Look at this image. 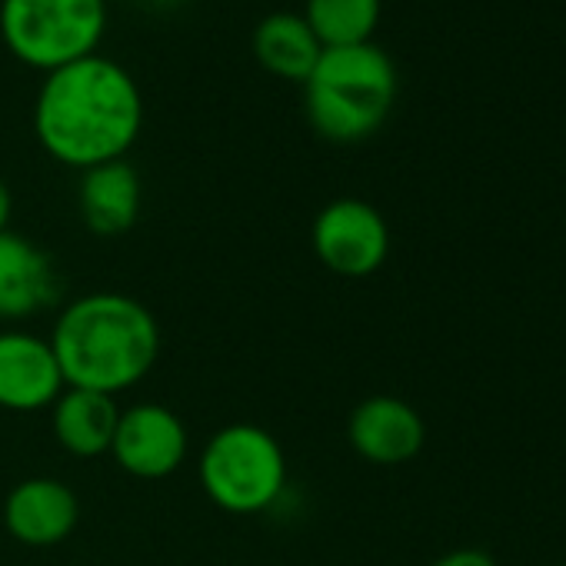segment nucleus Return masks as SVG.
Segmentation results:
<instances>
[{
	"label": "nucleus",
	"mask_w": 566,
	"mask_h": 566,
	"mask_svg": "<svg viewBox=\"0 0 566 566\" xmlns=\"http://www.w3.org/2000/svg\"><path fill=\"white\" fill-rule=\"evenodd\" d=\"M61 276L54 260L24 233H0V321H28L54 307Z\"/></svg>",
	"instance_id": "11"
},
{
	"label": "nucleus",
	"mask_w": 566,
	"mask_h": 566,
	"mask_svg": "<svg viewBox=\"0 0 566 566\" xmlns=\"http://www.w3.org/2000/svg\"><path fill=\"white\" fill-rule=\"evenodd\" d=\"M140 200H144L140 174L127 157L81 170L77 207L91 233L97 237L127 233L140 217Z\"/></svg>",
	"instance_id": "12"
},
{
	"label": "nucleus",
	"mask_w": 566,
	"mask_h": 566,
	"mask_svg": "<svg viewBox=\"0 0 566 566\" xmlns=\"http://www.w3.org/2000/svg\"><path fill=\"white\" fill-rule=\"evenodd\" d=\"M104 28V0H0V34L8 48L44 71L94 54Z\"/></svg>",
	"instance_id": "5"
},
{
	"label": "nucleus",
	"mask_w": 566,
	"mask_h": 566,
	"mask_svg": "<svg viewBox=\"0 0 566 566\" xmlns=\"http://www.w3.org/2000/svg\"><path fill=\"white\" fill-rule=\"evenodd\" d=\"M397 87V64L380 44H334L321 51L314 71L304 77V107L321 137L357 144L384 127Z\"/></svg>",
	"instance_id": "3"
},
{
	"label": "nucleus",
	"mask_w": 566,
	"mask_h": 566,
	"mask_svg": "<svg viewBox=\"0 0 566 566\" xmlns=\"http://www.w3.org/2000/svg\"><path fill=\"white\" fill-rule=\"evenodd\" d=\"M104 4H114V0H104Z\"/></svg>",
	"instance_id": "18"
},
{
	"label": "nucleus",
	"mask_w": 566,
	"mask_h": 566,
	"mask_svg": "<svg viewBox=\"0 0 566 566\" xmlns=\"http://www.w3.org/2000/svg\"><path fill=\"white\" fill-rule=\"evenodd\" d=\"M311 247L331 273L344 280H364L387 263L390 227L374 203L360 197H337L317 210Z\"/></svg>",
	"instance_id": "6"
},
{
	"label": "nucleus",
	"mask_w": 566,
	"mask_h": 566,
	"mask_svg": "<svg viewBox=\"0 0 566 566\" xmlns=\"http://www.w3.org/2000/svg\"><path fill=\"white\" fill-rule=\"evenodd\" d=\"M430 566H496V559H493L486 549L463 546V549H450V553H443V556H440V559H433Z\"/></svg>",
	"instance_id": "16"
},
{
	"label": "nucleus",
	"mask_w": 566,
	"mask_h": 566,
	"mask_svg": "<svg viewBox=\"0 0 566 566\" xmlns=\"http://www.w3.org/2000/svg\"><path fill=\"white\" fill-rule=\"evenodd\" d=\"M197 480L223 513L253 516L270 510L287 490V453L256 423H227L203 443Z\"/></svg>",
	"instance_id": "4"
},
{
	"label": "nucleus",
	"mask_w": 566,
	"mask_h": 566,
	"mask_svg": "<svg viewBox=\"0 0 566 566\" xmlns=\"http://www.w3.org/2000/svg\"><path fill=\"white\" fill-rule=\"evenodd\" d=\"M64 387L67 384L48 337L31 331H0V410H51Z\"/></svg>",
	"instance_id": "8"
},
{
	"label": "nucleus",
	"mask_w": 566,
	"mask_h": 566,
	"mask_svg": "<svg viewBox=\"0 0 566 566\" xmlns=\"http://www.w3.org/2000/svg\"><path fill=\"white\" fill-rule=\"evenodd\" d=\"M144 124L137 77L114 57L94 51L51 67L34 97L41 147L77 170L120 160Z\"/></svg>",
	"instance_id": "1"
},
{
	"label": "nucleus",
	"mask_w": 566,
	"mask_h": 566,
	"mask_svg": "<svg viewBox=\"0 0 566 566\" xmlns=\"http://www.w3.org/2000/svg\"><path fill=\"white\" fill-rule=\"evenodd\" d=\"M347 440L367 463L400 467L420 457L427 443V423L413 403L390 394H374L354 407L347 420Z\"/></svg>",
	"instance_id": "9"
},
{
	"label": "nucleus",
	"mask_w": 566,
	"mask_h": 566,
	"mask_svg": "<svg viewBox=\"0 0 566 566\" xmlns=\"http://www.w3.org/2000/svg\"><path fill=\"white\" fill-rule=\"evenodd\" d=\"M384 0H307L304 18L324 48L370 41L380 24Z\"/></svg>",
	"instance_id": "15"
},
{
	"label": "nucleus",
	"mask_w": 566,
	"mask_h": 566,
	"mask_svg": "<svg viewBox=\"0 0 566 566\" xmlns=\"http://www.w3.org/2000/svg\"><path fill=\"white\" fill-rule=\"evenodd\" d=\"M81 523L77 493L57 476H28L4 500L8 533L34 549L64 543Z\"/></svg>",
	"instance_id": "10"
},
{
	"label": "nucleus",
	"mask_w": 566,
	"mask_h": 566,
	"mask_svg": "<svg viewBox=\"0 0 566 566\" xmlns=\"http://www.w3.org/2000/svg\"><path fill=\"white\" fill-rule=\"evenodd\" d=\"M51 350L67 387L117 397L137 387L160 360L157 317L130 294L97 291L71 301L51 331Z\"/></svg>",
	"instance_id": "2"
},
{
	"label": "nucleus",
	"mask_w": 566,
	"mask_h": 566,
	"mask_svg": "<svg viewBox=\"0 0 566 566\" xmlns=\"http://www.w3.org/2000/svg\"><path fill=\"white\" fill-rule=\"evenodd\" d=\"M187 450V427L170 407L147 400L120 410L111 457L124 473L137 480H167L184 467Z\"/></svg>",
	"instance_id": "7"
},
{
	"label": "nucleus",
	"mask_w": 566,
	"mask_h": 566,
	"mask_svg": "<svg viewBox=\"0 0 566 566\" xmlns=\"http://www.w3.org/2000/svg\"><path fill=\"white\" fill-rule=\"evenodd\" d=\"M11 210H14V197H11V187L4 184V177H0V233L11 230Z\"/></svg>",
	"instance_id": "17"
},
{
	"label": "nucleus",
	"mask_w": 566,
	"mask_h": 566,
	"mask_svg": "<svg viewBox=\"0 0 566 566\" xmlns=\"http://www.w3.org/2000/svg\"><path fill=\"white\" fill-rule=\"evenodd\" d=\"M117 420H120L117 397L97 390L64 387V394L51 407L54 440L77 460H94L111 453Z\"/></svg>",
	"instance_id": "13"
},
{
	"label": "nucleus",
	"mask_w": 566,
	"mask_h": 566,
	"mask_svg": "<svg viewBox=\"0 0 566 566\" xmlns=\"http://www.w3.org/2000/svg\"><path fill=\"white\" fill-rule=\"evenodd\" d=\"M324 44L297 11H270L253 28V54L260 64L287 81H301L314 71Z\"/></svg>",
	"instance_id": "14"
}]
</instances>
